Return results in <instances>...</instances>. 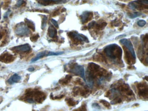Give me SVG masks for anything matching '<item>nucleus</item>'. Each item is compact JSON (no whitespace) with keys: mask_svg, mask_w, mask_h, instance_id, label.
Wrapping results in <instances>:
<instances>
[{"mask_svg":"<svg viewBox=\"0 0 148 111\" xmlns=\"http://www.w3.org/2000/svg\"><path fill=\"white\" fill-rule=\"evenodd\" d=\"M48 32L49 37L54 38L57 36V30L52 26H49L48 30Z\"/></svg>","mask_w":148,"mask_h":111,"instance_id":"f8f14e48","label":"nucleus"},{"mask_svg":"<svg viewBox=\"0 0 148 111\" xmlns=\"http://www.w3.org/2000/svg\"><path fill=\"white\" fill-rule=\"evenodd\" d=\"M104 51L107 57L111 59H116L121 58L122 50L121 47L116 44L109 45L106 47Z\"/></svg>","mask_w":148,"mask_h":111,"instance_id":"f257e3e1","label":"nucleus"},{"mask_svg":"<svg viewBox=\"0 0 148 111\" xmlns=\"http://www.w3.org/2000/svg\"><path fill=\"white\" fill-rule=\"evenodd\" d=\"M24 3H25L24 1L22 0H19L17 3V7H20L21 5H22L23 4H24Z\"/></svg>","mask_w":148,"mask_h":111,"instance_id":"6ab92c4d","label":"nucleus"},{"mask_svg":"<svg viewBox=\"0 0 148 111\" xmlns=\"http://www.w3.org/2000/svg\"><path fill=\"white\" fill-rule=\"evenodd\" d=\"M141 15V14L139 12H134L132 13L130 15H129V17L131 18H134L137 17Z\"/></svg>","mask_w":148,"mask_h":111,"instance_id":"2eb2a0df","label":"nucleus"},{"mask_svg":"<svg viewBox=\"0 0 148 111\" xmlns=\"http://www.w3.org/2000/svg\"><path fill=\"white\" fill-rule=\"evenodd\" d=\"M91 14H90V12H89V11H85L83 13V14L80 16V18L82 23L84 24L87 22L88 20H89V18L91 17Z\"/></svg>","mask_w":148,"mask_h":111,"instance_id":"9d476101","label":"nucleus"},{"mask_svg":"<svg viewBox=\"0 0 148 111\" xmlns=\"http://www.w3.org/2000/svg\"><path fill=\"white\" fill-rule=\"evenodd\" d=\"M13 49L17 52L26 53L30 51L31 47L29 44L22 45L15 47L13 48Z\"/></svg>","mask_w":148,"mask_h":111,"instance_id":"0eeeda50","label":"nucleus"},{"mask_svg":"<svg viewBox=\"0 0 148 111\" xmlns=\"http://www.w3.org/2000/svg\"><path fill=\"white\" fill-rule=\"evenodd\" d=\"M39 38V34H34V35H33L31 37H30V39L32 42H36L37 41Z\"/></svg>","mask_w":148,"mask_h":111,"instance_id":"4468645a","label":"nucleus"},{"mask_svg":"<svg viewBox=\"0 0 148 111\" xmlns=\"http://www.w3.org/2000/svg\"><path fill=\"white\" fill-rule=\"evenodd\" d=\"M47 18L46 17H44L43 18V20H42V29H44L46 26V24H47Z\"/></svg>","mask_w":148,"mask_h":111,"instance_id":"f3484780","label":"nucleus"},{"mask_svg":"<svg viewBox=\"0 0 148 111\" xmlns=\"http://www.w3.org/2000/svg\"><path fill=\"white\" fill-rule=\"evenodd\" d=\"M21 78L20 76L17 74H15L8 79V82L10 84H13L19 81Z\"/></svg>","mask_w":148,"mask_h":111,"instance_id":"1a4fd4ad","label":"nucleus"},{"mask_svg":"<svg viewBox=\"0 0 148 111\" xmlns=\"http://www.w3.org/2000/svg\"><path fill=\"white\" fill-rule=\"evenodd\" d=\"M146 24V21L144 20H138L137 22V24L140 27H144Z\"/></svg>","mask_w":148,"mask_h":111,"instance_id":"dca6fc26","label":"nucleus"},{"mask_svg":"<svg viewBox=\"0 0 148 111\" xmlns=\"http://www.w3.org/2000/svg\"><path fill=\"white\" fill-rule=\"evenodd\" d=\"M3 34L1 32H0V40L1 39V38L2 37Z\"/></svg>","mask_w":148,"mask_h":111,"instance_id":"4be33fe9","label":"nucleus"},{"mask_svg":"<svg viewBox=\"0 0 148 111\" xmlns=\"http://www.w3.org/2000/svg\"><path fill=\"white\" fill-rule=\"evenodd\" d=\"M34 70H35V69H34V68L33 67H30L28 69V70L29 72H33Z\"/></svg>","mask_w":148,"mask_h":111,"instance_id":"412c9836","label":"nucleus"},{"mask_svg":"<svg viewBox=\"0 0 148 111\" xmlns=\"http://www.w3.org/2000/svg\"><path fill=\"white\" fill-rule=\"evenodd\" d=\"M120 42L122 44L125 46L130 52L133 59H136V54L133 46L130 40L127 39H123L120 40Z\"/></svg>","mask_w":148,"mask_h":111,"instance_id":"20e7f679","label":"nucleus"},{"mask_svg":"<svg viewBox=\"0 0 148 111\" xmlns=\"http://www.w3.org/2000/svg\"></svg>","mask_w":148,"mask_h":111,"instance_id":"5701e85b","label":"nucleus"},{"mask_svg":"<svg viewBox=\"0 0 148 111\" xmlns=\"http://www.w3.org/2000/svg\"><path fill=\"white\" fill-rule=\"evenodd\" d=\"M71 72L72 73H73L76 75L81 77L85 81H86L85 76V70L83 67L78 65H75L71 69Z\"/></svg>","mask_w":148,"mask_h":111,"instance_id":"7ed1b4c3","label":"nucleus"},{"mask_svg":"<svg viewBox=\"0 0 148 111\" xmlns=\"http://www.w3.org/2000/svg\"><path fill=\"white\" fill-rule=\"evenodd\" d=\"M66 0H39L38 2L41 5L47 6L51 4H62L65 2Z\"/></svg>","mask_w":148,"mask_h":111,"instance_id":"423d86ee","label":"nucleus"},{"mask_svg":"<svg viewBox=\"0 0 148 111\" xmlns=\"http://www.w3.org/2000/svg\"><path fill=\"white\" fill-rule=\"evenodd\" d=\"M25 22L26 23V24L27 25L28 27L30 28V29H31L33 31H35V24L33 23V22L26 18L25 19Z\"/></svg>","mask_w":148,"mask_h":111,"instance_id":"ddd939ff","label":"nucleus"},{"mask_svg":"<svg viewBox=\"0 0 148 111\" xmlns=\"http://www.w3.org/2000/svg\"><path fill=\"white\" fill-rule=\"evenodd\" d=\"M15 59L14 57L12 55L9 53H5L0 56V61L5 62L6 63H9L12 62Z\"/></svg>","mask_w":148,"mask_h":111,"instance_id":"6e6552de","label":"nucleus"},{"mask_svg":"<svg viewBox=\"0 0 148 111\" xmlns=\"http://www.w3.org/2000/svg\"><path fill=\"white\" fill-rule=\"evenodd\" d=\"M95 24H96V22L94 21H93L91 22L88 25V27H89V28H91L92 27H94V26Z\"/></svg>","mask_w":148,"mask_h":111,"instance_id":"aec40b11","label":"nucleus"},{"mask_svg":"<svg viewBox=\"0 0 148 111\" xmlns=\"http://www.w3.org/2000/svg\"><path fill=\"white\" fill-rule=\"evenodd\" d=\"M51 21L52 24H54V26L55 27H56V28H59V25H58V23L57 22L56 20H55L53 19H52L51 20Z\"/></svg>","mask_w":148,"mask_h":111,"instance_id":"a211bd4d","label":"nucleus"},{"mask_svg":"<svg viewBox=\"0 0 148 111\" xmlns=\"http://www.w3.org/2000/svg\"><path fill=\"white\" fill-rule=\"evenodd\" d=\"M16 34L20 36H27L30 34V31L24 24L17 25L15 29Z\"/></svg>","mask_w":148,"mask_h":111,"instance_id":"f03ea898","label":"nucleus"},{"mask_svg":"<svg viewBox=\"0 0 148 111\" xmlns=\"http://www.w3.org/2000/svg\"><path fill=\"white\" fill-rule=\"evenodd\" d=\"M48 52L47 51H43V52H41L38 53L37 55V56L35 57V58H34V59H33L31 60V62L33 63V62H35V61H37L38 60L42 58L43 57H47V54L48 53Z\"/></svg>","mask_w":148,"mask_h":111,"instance_id":"9b49d317","label":"nucleus"},{"mask_svg":"<svg viewBox=\"0 0 148 111\" xmlns=\"http://www.w3.org/2000/svg\"><path fill=\"white\" fill-rule=\"evenodd\" d=\"M70 36L72 38L77 40L79 41L87 43L89 42V40L85 36H84V35L79 34L77 32H72L70 34Z\"/></svg>","mask_w":148,"mask_h":111,"instance_id":"39448f33","label":"nucleus"}]
</instances>
